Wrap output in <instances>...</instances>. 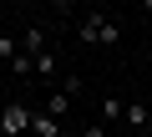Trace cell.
<instances>
[{
  "label": "cell",
  "instance_id": "4",
  "mask_svg": "<svg viewBox=\"0 0 152 137\" xmlns=\"http://www.w3.org/2000/svg\"><path fill=\"white\" fill-rule=\"evenodd\" d=\"M20 51H26V56H41V51H46V31H41V26H26V31H20Z\"/></svg>",
  "mask_w": 152,
  "mask_h": 137
},
{
  "label": "cell",
  "instance_id": "1",
  "mask_svg": "<svg viewBox=\"0 0 152 137\" xmlns=\"http://www.w3.org/2000/svg\"><path fill=\"white\" fill-rule=\"evenodd\" d=\"M26 132H31V107L10 102L5 112H0V137H26Z\"/></svg>",
  "mask_w": 152,
  "mask_h": 137
},
{
  "label": "cell",
  "instance_id": "10",
  "mask_svg": "<svg viewBox=\"0 0 152 137\" xmlns=\"http://www.w3.org/2000/svg\"><path fill=\"white\" fill-rule=\"evenodd\" d=\"M15 56H20V36H0V61L10 66Z\"/></svg>",
  "mask_w": 152,
  "mask_h": 137
},
{
  "label": "cell",
  "instance_id": "9",
  "mask_svg": "<svg viewBox=\"0 0 152 137\" xmlns=\"http://www.w3.org/2000/svg\"><path fill=\"white\" fill-rule=\"evenodd\" d=\"M36 81H56V56H51V51L36 56Z\"/></svg>",
  "mask_w": 152,
  "mask_h": 137
},
{
  "label": "cell",
  "instance_id": "5",
  "mask_svg": "<svg viewBox=\"0 0 152 137\" xmlns=\"http://www.w3.org/2000/svg\"><path fill=\"white\" fill-rule=\"evenodd\" d=\"M71 102H76V97H66V92H51V97H46V107H41V112H46V117H56V122H61V117H66V112H71Z\"/></svg>",
  "mask_w": 152,
  "mask_h": 137
},
{
  "label": "cell",
  "instance_id": "11",
  "mask_svg": "<svg viewBox=\"0 0 152 137\" xmlns=\"http://www.w3.org/2000/svg\"><path fill=\"white\" fill-rule=\"evenodd\" d=\"M76 137H107V127H102V122H86V127L76 132Z\"/></svg>",
  "mask_w": 152,
  "mask_h": 137
},
{
  "label": "cell",
  "instance_id": "6",
  "mask_svg": "<svg viewBox=\"0 0 152 137\" xmlns=\"http://www.w3.org/2000/svg\"><path fill=\"white\" fill-rule=\"evenodd\" d=\"M122 117H127V102H122V97H107V102H102V117H96V122H102V127H112V122H122Z\"/></svg>",
  "mask_w": 152,
  "mask_h": 137
},
{
  "label": "cell",
  "instance_id": "3",
  "mask_svg": "<svg viewBox=\"0 0 152 137\" xmlns=\"http://www.w3.org/2000/svg\"><path fill=\"white\" fill-rule=\"evenodd\" d=\"M31 137H66V132H61V122H56V117L31 112Z\"/></svg>",
  "mask_w": 152,
  "mask_h": 137
},
{
  "label": "cell",
  "instance_id": "12",
  "mask_svg": "<svg viewBox=\"0 0 152 137\" xmlns=\"http://www.w3.org/2000/svg\"><path fill=\"white\" fill-rule=\"evenodd\" d=\"M5 107H10V97H5V86H0V112H5Z\"/></svg>",
  "mask_w": 152,
  "mask_h": 137
},
{
  "label": "cell",
  "instance_id": "7",
  "mask_svg": "<svg viewBox=\"0 0 152 137\" xmlns=\"http://www.w3.org/2000/svg\"><path fill=\"white\" fill-rule=\"evenodd\" d=\"M122 122H127L132 132H147V122H152V112H147L142 102H127V117H122Z\"/></svg>",
  "mask_w": 152,
  "mask_h": 137
},
{
  "label": "cell",
  "instance_id": "8",
  "mask_svg": "<svg viewBox=\"0 0 152 137\" xmlns=\"http://www.w3.org/2000/svg\"><path fill=\"white\" fill-rule=\"evenodd\" d=\"M10 76H15V81H31V76H36V56H26V51H20V56L10 61Z\"/></svg>",
  "mask_w": 152,
  "mask_h": 137
},
{
  "label": "cell",
  "instance_id": "2",
  "mask_svg": "<svg viewBox=\"0 0 152 137\" xmlns=\"http://www.w3.org/2000/svg\"><path fill=\"white\" fill-rule=\"evenodd\" d=\"M102 26H107V10H81V21H76L81 46H102Z\"/></svg>",
  "mask_w": 152,
  "mask_h": 137
}]
</instances>
